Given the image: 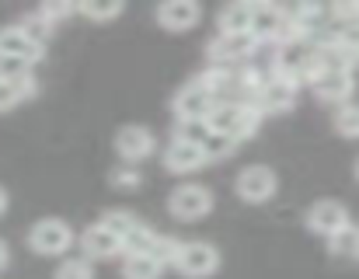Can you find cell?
Instances as JSON below:
<instances>
[{
    "mask_svg": "<svg viewBox=\"0 0 359 279\" xmlns=\"http://www.w3.org/2000/svg\"><path fill=\"white\" fill-rule=\"evenodd\" d=\"M307 84L328 105H346L353 98V91H356V77L353 74H335V70H318Z\"/></svg>",
    "mask_w": 359,
    "mask_h": 279,
    "instance_id": "12",
    "label": "cell"
},
{
    "mask_svg": "<svg viewBox=\"0 0 359 279\" xmlns=\"http://www.w3.org/2000/svg\"><path fill=\"white\" fill-rule=\"evenodd\" d=\"M7 210V189H0V213Z\"/></svg>",
    "mask_w": 359,
    "mask_h": 279,
    "instance_id": "34",
    "label": "cell"
},
{
    "mask_svg": "<svg viewBox=\"0 0 359 279\" xmlns=\"http://www.w3.org/2000/svg\"><path fill=\"white\" fill-rule=\"evenodd\" d=\"M178 248H182V241H175V238H168V234H157L147 255H150V259H157V262L168 269V266H175V259H178Z\"/></svg>",
    "mask_w": 359,
    "mask_h": 279,
    "instance_id": "26",
    "label": "cell"
},
{
    "mask_svg": "<svg viewBox=\"0 0 359 279\" xmlns=\"http://www.w3.org/2000/svg\"><path fill=\"white\" fill-rule=\"evenodd\" d=\"M251 14H255V4H244V0L227 4L217 18L220 35H251Z\"/></svg>",
    "mask_w": 359,
    "mask_h": 279,
    "instance_id": "18",
    "label": "cell"
},
{
    "mask_svg": "<svg viewBox=\"0 0 359 279\" xmlns=\"http://www.w3.org/2000/svg\"><path fill=\"white\" fill-rule=\"evenodd\" d=\"M98 224H102L105 231H112L119 241H126V238H129V234H133V231H136L143 220H140V217H133L129 210H109V213H105Z\"/></svg>",
    "mask_w": 359,
    "mask_h": 279,
    "instance_id": "22",
    "label": "cell"
},
{
    "mask_svg": "<svg viewBox=\"0 0 359 279\" xmlns=\"http://www.w3.org/2000/svg\"><path fill=\"white\" fill-rule=\"evenodd\" d=\"M81 252H84V259H88V262L119 259L122 255V241L112 234V231H105L102 224H91V227H84V231H81Z\"/></svg>",
    "mask_w": 359,
    "mask_h": 279,
    "instance_id": "13",
    "label": "cell"
},
{
    "mask_svg": "<svg viewBox=\"0 0 359 279\" xmlns=\"http://www.w3.org/2000/svg\"><path fill=\"white\" fill-rule=\"evenodd\" d=\"M356 178H359V161H356Z\"/></svg>",
    "mask_w": 359,
    "mask_h": 279,
    "instance_id": "35",
    "label": "cell"
},
{
    "mask_svg": "<svg viewBox=\"0 0 359 279\" xmlns=\"http://www.w3.org/2000/svg\"><path fill=\"white\" fill-rule=\"evenodd\" d=\"M140 182H143V175H140L136 164H116V168L109 171V185H112V189H136Z\"/></svg>",
    "mask_w": 359,
    "mask_h": 279,
    "instance_id": "28",
    "label": "cell"
},
{
    "mask_svg": "<svg viewBox=\"0 0 359 279\" xmlns=\"http://www.w3.org/2000/svg\"><path fill=\"white\" fill-rule=\"evenodd\" d=\"M318 46L307 39H293L286 46H276V74L290 77L293 84H307L318 74Z\"/></svg>",
    "mask_w": 359,
    "mask_h": 279,
    "instance_id": "2",
    "label": "cell"
},
{
    "mask_svg": "<svg viewBox=\"0 0 359 279\" xmlns=\"http://www.w3.org/2000/svg\"><path fill=\"white\" fill-rule=\"evenodd\" d=\"M213 105H217V98H213V95H206L196 81H189V84L175 95L171 112H175L178 126H185V123H206V116H210V109H213Z\"/></svg>",
    "mask_w": 359,
    "mask_h": 279,
    "instance_id": "9",
    "label": "cell"
},
{
    "mask_svg": "<svg viewBox=\"0 0 359 279\" xmlns=\"http://www.w3.org/2000/svg\"><path fill=\"white\" fill-rule=\"evenodd\" d=\"M18 28H21V35H25L32 46H39V49H46V42H49V35H53V25H46L35 11L25 14V18L18 21Z\"/></svg>",
    "mask_w": 359,
    "mask_h": 279,
    "instance_id": "24",
    "label": "cell"
},
{
    "mask_svg": "<svg viewBox=\"0 0 359 279\" xmlns=\"http://www.w3.org/2000/svg\"><path fill=\"white\" fill-rule=\"evenodd\" d=\"M199 18H203V7L196 0H168L157 7V21L168 32H189L199 25Z\"/></svg>",
    "mask_w": 359,
    "mask_h": 279,
    "instance_id": "15",
    "label": "cell"
},
{
    "mask_svg": "<svg viewBox=\"0 0 359 279\" xmlns=\"http://www.w3.org/2000/svg\"><path fill=\"white\" fill-rule=\"evenodd\" d=\"M39 91V81L28 74V77H21V81H0V112H7V109H14V105H21L25 98H32Z\"/></svg>",
    "mask_w": 359,
    "mask_h": 279,
    "instance_id": "19",
    "label": "cell"
},
{
    "mask_svg": "<svg viewBox=\"0 0 359 279\" xmlns=\"http://www.w3.org/2000/svg\"><path fill=\"white\" fill-rule=\"evenodd\" d=\"M164 168L171 175H192V171L206 168V157H203V150L196 143H189V140H182V137H171V143L164 147Z\"/></svg>",
    "mask_w": 359,
    "mask_h": 279,
    "instance_id": "14",
    "label": "cell"
},
{
    "mask_svg": "<svg viewBox=\"0 0 359 279\" xmlns=\"http://www.w3.org/2000/svg\"><path fill=\"white\" fill-rule=\"evenodd\" d=\"M46 25H53L56 28V21H63V18H70V14H77V7L74 4H60V0H49V4H42L39 11H35Z\"/></svg>",
    "mask_w": 359,
    "mask_h": 279,
    "instance_id": "30",
    "label": "cell"
},
{
    "mask_svg": "<svg viewBox=\"0 0 359 279\" xmlns=\"http://www.w3.org/2000/svg\"><path fill=\"white\" fill-rule=\"evenodd\" d=\"M175 269L189 279H206L220 269V252L210 241H182Z\"/></svg>",
    "mask_w": 359,
    "mask_h": 279,
    "instance_id": "6",
    "label": "cell"
},
{
    "mask_svg": "<svg viewBox=\"0 0 359 279\" xmlns=\"http://www.w3.org/2000/svg\"><path fill=\"white\" fill-rule=\"evenodd\" d=\"M318 67L321 70H335V74H353L359 67V53L342 46V42H328V46H318Z\"/></svg>",
    "mask_w": 359,
    "mask_h": 279,
    "instance_id": "16",
    "label": "cell"
},
{
    "mask_svg": "<svg viewBox=\"0 0 359 279\" xmlns=\"http://www.w3.org/2000/svg\"><path fill=\"white\" fill-rule=\"evenodd\" d=\"M74 7H77L81 18H91V21H116L126 11L119 0H105V4L102 0H84V4H74Z\"/></svg>",
    "mask_w": 359,
    "mask_h": 279,
    "instance_id": "23",
    "label": "cell"
},
{
    "mask_svg": "<svg viewBox=\"0 0 359 279\" xmlns=\"http://www.w3.org/2000/svg\"><path fill=\"white\" fill-rule=\"evenodd\" d=\"M168 210L175 220H203L213 210V192L199 182H185L178 189H171L168 196Z\"/></svg>",
    "mask_w": 359,
    "mask_h": 279,
    "instance_id": "4",
    "label": "cell"
},
{
    "mask_svg": "<svg viewBox=\"0 0 359 279\" xmlns=\"http://www.w3.org/2000/svg\"><path fill=\"white\" fill-rule=\"evenodd\" d=\"M0 56H14V60H25V63H39L42 60V49L32 46L18 25H7L0 28Z\"/></svg>",
    "mask_w": 359,
    "mask_h": 279,
    "instance_id": "17",
    "label": "cell"
},
{
    "mask_svg": "<svg viewBox=\"0 0 359 279\" xmlns=\"http://www.w3.org/2000/svg\"><path fill=\"white\" fill-rule=\"evenodd\" d=\"M258 49H262V46L255 42V35H217V39L206 46L213 67H227V70L251 63Z\"/></svg>",
    "mask_w": 359,
    "mask_h": 279,
    "instance_id": "7",
    "label": "cell"
},
{
    "mask_svg": "<svg viewBox=\"0 0 359 279\" xmlns=\"http://www.w3.org/2000/svg\"><path fill=\"white\" fill-rule=\"evenodd\" d=\"M234 140H227V137H220V133H210V137L199 143V150H203V157H206V164L210 161H224V157H231L234 154Z\"/></svg>",
    "mask_w": 359,
    "mask_h": 279,
    "instance_id": "27",
    "label": "cell"
},
{
    "mask_svg": "<svg viewBox=\"0 0 359 279\" xmlns=\"http://www.w3.org/2000/svg\"><path fill=\"white\" fill-rule=\"evenodd\" d=\"M32 74V63L14 60V56H0V81H21Z\"/></svg>",
    "mask_w": 359,
    "mask_h": 279,
    "instance_id": "31",
    "label": "cell"
},
{
    "mask_svg": "<svg viewBox=\"0 0 359 279\" xmlns=\"http://www.w3.org/2000/svg\"><path fill=\"white\" fill-rule=\"evenodd\" d=\"M297 95H300V84H293V81L283 77V74H272V77L258 88V95L251 98V105H255L262 116H283V112H290V109L297 105Z\"/></svg>",
    "mask_w": 359,
    "mask_h": 279,
    "instance_id": "5",
    "label": "cell"
},
{
    "mask_svg": "<svg viewBox=\"0 0 359 279\" xmlns=\"http://www.w3.org/2000/svg\"><path fill=\"white\" fill-rule=\"evenodd\" d=\"M56 279H95V269L84 255L81 259H63L60 269H56Z\"/></svg>",
    "mask_w": 359,
    "mask_h": 279,
    "instance_id": "29",
    "label": "cell"
},
{
    "mask_svg": "<svg viewBox=\"0 0 359 279\" xmlns=\"http://www.w3.org/2000/svg\"><path fill=\"white\" fill-rule=\"evenodd\" d=\"M116 150H119L122 164H140L157 150V137H154V130H147L140 123H129L116 133Z\"/></svg>",
    "mask_w": 359,
    "mask_h": 279,
    "instance_id": "10",
    "label": "cell"
},
{
    "mask_svg": "<svg viewBox=\"0 0 359 279\" xmlns=\"http://www.w3.org/2000/svg\"><path fill=\"white\" fill-rule=\"evenodd\" d=\"M335 42H342V46H349V49L359 53V21H353V25H335Z\"/></svg>",
    "mask_w": 359,
    "mask_h": 279,
    "instance_id": "32",
    "label": "cell"
},
{
    "mask_svg": "<svg viewBox=\"0 0 359 279\" xmlns=\"http://www.w3.org/2000/svg\"><path fill=\"white\" fill-rule=\"evenodd\" d=\"M328 245H332V252H335V255L359 259V227L356 224H349L346 231H339L335 238H328Z\"/></svg>",
    "mask_w": 359,
    "mask_h": 279,
    "instance_id": "25",
    "label": "cell"
},
{
    "mask_svg": "<svg viewBox=\"0 0 359 279\" xmlns=\"http://www.w3.org/2000/svg\"><path fill=\"white\" fill-rule=\"evenodd\" d=\"M11 266V248H7V241H0V273Z\"/></svg>",
    "mask_w": 359,
    "mask_h": 279,
    "instance_id": "33",
    "label": "cell"
},
{
    "mask_svg": "<svg viewBox=\"0 0 359 279\" xmlns=\"http://www.w3.org/2000/svg\"><path fill=\"white\" fill-rule=\"evenodd\" d=\"M332 126H335V133L346 140H359V102H346V105H339L335 109V116H332Z\"/></svg>",
    "mask_w": 359,
    "mask_h": 279,
    "instance_id": "21",
    "label": "cell"
},
{
    "mask_svg": "<svg viewBox=\"0 0 359 279\" xmlns=\"http://www.w3.org/2000/svg\"><path fill=\"white\" fill-rule=\"evenodd\" d=\"M304 224H307L314 234H321V238H335V234L346 231L353 220H349V210H346L342 203H335V199H321V203H314V206L307 210Z\"/></svg>",
    "mask_w": 359,
    "mask_h": 279,
    "instance_id": "11",
    "label": "cell"
},
{
    "mask_svg": "<svg viewBox=\"0 0 359 279\" xmlns=\"http://www.w3.org/2000/svg\"><path fill=\"white\" fill-rule=\"evenodd\" d=\"M122 276L126 279H161L164 276V266L150 255H122Z\"/></svg>",
    "mask_w": 359,
    "mask_h": 279,
    "instance_id": "20",
    "label": "cell"
},
{
    "mask_svg": "<svg viewBox=\"0 0 359 279\" xmlns=\"http://www.w3.org/2000/svg\"><path fill=\"white\" fill-rule=\"evenodd\" d=\"M206 126H210V133H220V137L238 143V140H248L258 133L262 112L251 102H217L206 116Z\"/></svg>",
    "mask_w": 359,
    "mask_h": 279,
    "instance_id": "1",
    "label": "cell"
},
{
    "mask_svg": "<svg viewBox=\"0 0 359 279\" xmlns=\"http://www.w3.org/2000/svg\"><path fill=\"white\" fill-rule=\"evenodd\" d=\"M28 248L35 255H42V259H60V255H67L74 248V231L60 217H42L28 231Z\"/></svg>",
    "mask_w": 359,
    "mask_h": 279,
    "instance_id": "3",
    "label": "cell"
},
{
    "mask_svg": "<svg viewBox=\"0 0 359 279\" xmlns=\"http://www.w3.org/2000/svg\"><path fill=\"white\" fill-rule=\"evenodd\" d=\"M234 189H238L241 203L262 206V203H269V199L279 192V178H276L272 168H265V164H251V168H244V171L238 175Z\"/></svg>",
    "mask_w": 359,
    "mask_h": 279,
    "instance_id": "8",
    "label": "cell"
}]
</instances>
